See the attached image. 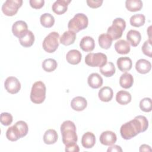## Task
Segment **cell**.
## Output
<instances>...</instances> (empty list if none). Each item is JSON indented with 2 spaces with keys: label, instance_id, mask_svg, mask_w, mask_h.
Wrapping results in <instances>:
<instances>
[{
  "label": "cell",
  "instance_id": "obj_1",
  "mask_svg": "<svg viewBox=\"0 0 152 152\" xmlns=\"http://www.w3.org/2000/svg\"><path fill=\"white\" fill-rule=\"evenodd\" d=\"M148 126L146 117L142 115L137 116L130 121L124 124L120 129L122 137L125 140H130L140 132L145 131Z\"/></svg>",
  "mask_w": 152,
  "mask_h": 152
},
{
  "label": "cell",
  "instance_id": "obj_2",
  "mask_svg": "<svg viewBox=\"0 0 152 152\" xmlns=\"http://www.w3.org/2000/svg\"><path fill=\"white\" fill-rule=\"evenodd\" d=\"M61 132L62 142L65 145L77 143L78 137L76 133V126L71 121H65L61 125Z\"/></svg>",
  "mask_w": 152,
  "mask_h": 152
},
{
  "label": "cell",
  "instance_id": "obj_3",
  "mask_svg": "<svg viewBox=\"0 0 152 152\" xmlns=\"http://www.w3.org/2000/svg\"><path fill=\"white\" fill-rule=\"evenodd\" d=\"M46 86L42 81H38L35 82L33 84L31 90V101L36 104L43 103L46 98Z\"/></svg>",
  "mask_w": 152,
  "mask_h": 152
},
{
  "label": "cell",
  "instance_id": "obj_4",
  "mask_svg": "<svg viewBox=\"0 0 152 152\" xmlns=\"http://www.w3.org/2000/svg\"><path fill=\"white\" fill-rule=\"evenodd\" d=\"M88 24V20L87 17L83 13H78L69 21L68 28L69 30L77 33L87 28Z\"/></svg>",
  "mask_w": 152,
  "mask_h": 152
},
{
  "label": "cell",
  "instance_id": "obj_5",
  "mask_svg": "<svg viewBox=\"0 0 152 152\" xmlns=\"http://www.w3.org/2000/svg\"><path fill=\"white\" fill-rule=\"evenodd\" d=\"M126 27V22L122 18H116L112 22V25L108 27L107 34L112 40H117L122 36L123 31Z\"/></svg>",
  "mask_w": 152,
  "mask_h": 152
},
{
  "label": "cell",
  "instance_id": "obj_6",
  "mask_svg": "<svg viewBox=\"0 0 152 152\" xmlns=\"http://www.w3.org/2000/svg\"><path fill=\"white\" fill-rule=\"evenodd\" d=\"M59 34L56 31L50 33L43 40L42 46L43 49L48 53L54 52L59 46Z\"/></svg>",
  "mask_w": 152,
  "mask_h": 152
},
{
  "label": "cell",
  "instance_id": "obj_7",
  "mask_svg": "<svg viewBox=\"0 0 152 152\" xmlns=\"http://www.w3.org/2000/svg\"><path fill=\"white\" fill-rule=\"evenodd\" d=\"M86 64L91 67H102L107 62V56L103 53H90L85 57Z\"/></svg>",
  "mask_w": 152,
  "mask_h": 152
},
{
  "label": "cell",
  "instance_id": "obj_8",
  "mask_svg": "<svg viewBox=\"0 0 152 152\" xmlns=\"http://www.w3.org/2000/svg\"><path fill=\"white\" fill-rule=\"evenodd\" d=\"M22 0H7L2 5V11L7 16H13L21 7Z\"/></svg>",
  "mask_w": 152,
  "mask_h": 152
},
{
  "label": "cell",
  "instance_id": "obj_9",
  "mask_svg": "<svg viewBox=\"0 0 152 152\" xmlns=\"http://www.w3.org/2000/svg\"><path fill=\"white\" fill-rule=\"evenodd\" d=\"M5 90L10 94L17 93L21 88V84L19 80L15 77H8L4 83Z\"/></svg>",
  "mask_w": 152,
  "mask_h": 152
},
{
  "label": "cell",
  "instance_id": "obj_10",
  "mask_svg": "<svg viewBox=\"0 0 152 152\" xmlns=\"http://www.w3.org/2000/svg\"><path fill=\"white\" fill-rule=\"evenodd\" d=\"M12 31L15 37L18 39L21 37L28 31L27 23L22 20L15 21L12 26Z\"/></svg>",
  "mask_w": 152,
  "mask_h": 152
},
{
  "label": "cell",
  "instance_id": "obj_11",
  "mask_svg": "<svg viewBox=\"0 0 152 152\" xmlns=\"http://www.w3.org/2000/svg\"><path fill=\"white\" fill-rule=\"evenodd\" d=\"M100 142L104 145H111L114 144L117 140L116 135L110 131L103 132L100 136Z\"/></svg>",
  "mask_w": 152,
  "mask_h": 152
},
{
  "label": "cell",
  "instance_id": "obj_12",
  "mask_svg": "<svg viewBox=\"0 0 152 152\" xmlns=\"http://www.w3.org/2000/svg\"><path fill=\"white\" fill-rule=\"evenodd\" d=\"M70 2V0H57L52 6V10L57 15H62L67 11L68 5Z\"/></svg>",
  "mask_w": 152,
  "mask_h": 152
},
{
  "label": "cell",
  "instance_id": "obj_13",
  "mask_svg": "<svg viewBox=\"0 0 152 152\" xmlns=\"http://www.w3.org/2000/svg\"><path fill=\"white\" fill-rule=\"evenodd\" d=\"M12 127L15 133L19 138L26 136L28 133V125L26 122L23 121H19L17 122Z\"/></svg>",
  "mask_w": 152,
  "mask_h": 152
},
{
  "label": "cell",
  "instance_id": "obj_14",
  "mask_svg": "<svg viewBox=\"0 0 152 152\" xmlns=\"http://www.w3.org/2000/svg\"><path fill=\"white\" fill-rule=\"evenodd\" d=\"M87 106L86 99L81 96H77L72 99L71 102L72 109L76 111H82L84 110Z\"/></svg>",
  "mask_w": 152,
  "mask_h": 152
},
{
  "label": "cell",
  "instance_id": "obj_15",
  "mask_svg": "<svg viewBox=\"0 0 152 152\" xmlns=\"http://www.w3.org/2000/svg\"><path fill=\"white\" fill-rule=\"evenodd\" d=\"M126 39L132 46L136 47L139 45L141 40V36L138 31L130 30L126 34Z\"/></svg>",
  "mask_w": 152,
  "mask_h": 152
},
{
  "label": "cell",
  "instance_id": "obj_16",
  "mask_svg": "<svg viewBox=\"0 0 152 152\" xmlns=\"http://www.w3.org/2000/svg\"><path fill=\"white\" fill-rule=\"evenodd\" d=\"M80 48L84 52H89L93 50L95 47L94 39L90 36H85L82 38L80 43Z\"/></svg>",
  "mask_w": 152,
  "mask_h": 152
},
{
  "label": "cell",
  "instance_id": "obj_17",
  "mask_svg": "<svg viewBox=\"0 0 152 152\" xmlns=\"http://www.w3.org/2000/svg\"><path fill=\"white\" fill-rule=\"evenodd\" d=\"M151 68V64L150 62L145 59H140L136 62L135 69L140 74H147L150 71Z\"/></svg>",
  "mask_w": 152,
  "mask_h": 152
},
{
  "label": "cell",
  "instance_id": "obj_18",
  "mask_svg": "<svg viewBox=\"0 0 152 152\" xmlns=\"http://www.w3.org/2000/svg\"><path fill=\"white\" fill-rule=\"evenodd\" d=\"M81 57L82 55L79 50L72 49L66 53V59L68 63L72 65H77L81 62Z\"/></svg>",
  "mask_w": 152,
  "mask_h": 152
},
{
  "label": "cell",
  "instance_id": "obj_19",
  "mask_svg": "<svg viewBox=\"0 0 152 152\" xmlns=\"http://www.w3.org/2000/svg\"><path fill=\"white\" fill-rule=\"evenodd\" d=\"M117 66L119 69L122 72L129 71L132 66V62L129 57H120L117 59Z\"/></svg>",
  "mask_w": 152,
  "mask_h": 152
},
{
  "label": "cell",
  "instance_id": "obj_20",
  "mask_svg": "<svg viewBox=\"0 0 152 152\" xmlns=\"http://www.w3.org/2000/svg\"><path fill=\"white\" fill-rule=\"evenodd\" d=\"M96 142V137L93 133L87 132L83 134L81 138V144L86 148H92Z\"/></svg>",
  "mask_w": 152,
  "mask_h": 152
},
{
  "label": "cell",
  "instance_id": "obj_21",
  "mask_svg": "<svg viewBox=\"0 0 152 152\" xmlns=\"http://www.w3.org/2000/svg\"><path fill=\"white\" fill-rule=\"evenodd\" d=\"M76 39V33L68 30L65 31L59 38L60 43L65 46H68L74 43Z\"/></svg>",
  "mask_w": 152,
  "mask_h": 152
},
{
  "label": "cell",
  "instance_id": "obj_22",
  "mask_svg": "<svg viewBox=\"0 0 152 152\" xmlns=\"http://www.w3.org/2000/svg\"><path fill=\"white\" fill-rule=\"evenodd\" d=\"M87 83L91 88H99L103 84V78L99 74L92 73L88 76Z\"/></svg>",
  "mask_w": 152,
  "mask_h": 152
},
{
  "label": "cell",
  "instance_id": "obj_23",
  "mask_svg": "<svg viewBox=\"0 0 152 152\" xmlns=\"http://www.w3.org/2000/svg\"><path fill=\"white\" fill-rule=\"evenodd\" d=\"M113 90L108 86L102 87L99 91L98 96L100 100L102 102H108L110 101L113 97Z\"/></svg>",
  "mask_w": 152,
  "mask_h": 152
},
{
  "label": "cell",
  "instance_id": "obj_24",
  "mask_svg": "<svg viewBox=\"0 0 152 152\" xmlns=\"http://www.w3.org/2000/svg\"><path fill=\"white\" fill-rule=\"evenodd\" d=\"M115 49L117 53L125 55L130 52V45L125 40H119L115 44Z\"/></svg>",
  "mask_w": 152,
  "mask_h": 152
},
{
  "label": "cell",
  "instance_id": "obj_25",
  "mask_svg": "<svg viewBox=\"0 0 152 152\" xmlns=\"http://www.w3.org/2000/svg\"><path fill=\"white\" fill-rule=\"evenodd\" d=\"M18 39L21 46L25 48H28L31 46L34 43V35L31 31L28 30V31L24 36Z\"/></svg>",
  "mask_w": 152,
  "mask_h": 152
},
{
  "label": "cell",
  "instance_id": "obj_26",
  "mask_svg": "<svg viewBox=\"0 0 152 152\" xmlns=\"http://www.w3.org/2000/svg\"><path fill=\"white\" fill-rule=\"evenodd\" d=\"M116 100L120 104H127L131 101V95L128 91L125 90L119 91L116 94Z\"/></svg>",
  "mask_w": 152,
  "mask_h": 152
},
{
  "label": "cell",
  "instance_id": "obj_27",
  "mask_svg": "<svg viewBox=\"0 0 152 152\" xmlns=\"http://www.w3.org/2000/svg\"><path fill=\"white\" fill-rule=\"evenodd\" d=\"M134 83L133 76L128 72L121 75L119 78V84L124 88H129L132 87Z\"/></svg>",
  "mask_w": 152,
  "mask_h": 152
},
{
  "label": "cell",
  "instance_id": "obj_28",
  "mask_svg": "<svg viewBox=\"0 0 152 152\" xmlns=\"http://www.w3.org/2000/svg\"><path fill=\"white\" fill-rule=\"evenodd\" d=\"M58 140L56 131L53 129H48L44 134L43 141L46 144H52L55 143Z\"/></svg>",
  "mask_w": 152,
  "mask_h": 152
},
{
  "label": "cell",
  "instance_id": "obj_29",
  "mask_svg": "<svg viewBox=\"0 0 152 152\" xmlns=\"http://www.w3.org/2000/svg\"><path fill=\"white\" fill-rule=\"evenodd\" d=\"M99 70L104 77H110L115 73V66L112 62H107L105 65L100 67Z\"/></svg>",
  "mask_w": 152,
  "mask_h": 152
},
{
  "label": "cell",
  "instance_id": "obj_30",
  "mask_svg": "<svg viewBox=\"0 0 152 152\" xmlns=\"http://www.w3.org/2000/svg\"><path fill=\"white\" fill-rule=\"evenodd\" d=\"M125 7L128 11L131 12L140 11L142 7V2L141 0H126Z\"/></svg>",
  "mask_w": 152,
  "mask_h": 152
},
{
  "label": "cell",
  "instance_id": "obj_31",
  "mask_svg": "<svg viewBox=\"0 0 152 152\" xmlns=\"http://www.w3.org/2000/svg\"><path fill=\"white\" fill-rule=\"evenodd\" d=\"M112 41V37L107 34H101L98 38L99 46L104 49H107L111 46Z\"/></svg>",
  "mask_w": 152,
  "mask_h": 152
},
{
  "label": "cell",
  "instance_id": "obj_32",
  "mask_svg": "<svg viewBox=\"0 0 152 152\" xmlns=\"http://www.w3.org/2000/svg\"><path fill=\"white\" fill-rule=\"evenodd\" d=\"M40 21L44 27L50 28L55 23V18L49 13H45L40 16Z\"/></svg>",
  "mask_w": 152,
  "mask_h": 152
},
{
  "label": "cell",
  "instance_id": "obj_33",
  "mask_svg": "<svg viewBox=\"0 0 152 152\" xmlns=\"http://www.w3.org/2000/svg\"><path fill=\"white\" fill-rule=\"evenodd\" d=\"M145 20V17L143 14H137L131 17L129 22L131 26L135 27H139L144 24Z\"/></svg>",
  "mask_w": 152,
  "mask_h": 152
},
{
  "label": "cell",
  "instance_id": "obj_34",
  "mask_svg": "<svg viewBox=\"0 0 152 152\" xmlns=\"http://www.w3.org/2000/svg\"><path fill=\"white\" fill-rule=\"evenodd\" d=\"M43 69L48 72H50L56 69L58 66L57 62L56 60L52 58H48L45 59L42 62Z\"/></svg>",
  "mask_w": 152,
  "mask_h": 152
},
{
  "label": "cell",
  "instance_id": "obj_35",
  "mask_svg": "<svg viewBox=\"0 0 152 152\" xmlns=\"http://www.w3.org/2000/svg\"><path fill=\"white\" fill-rule=\"evenodd\" d=\"M140 107L141 110L145 112H150L152 110V102L149 97L142 99L140 102Z\"/></svg>",
  "mask_w": 152,
  "mask_h": 152
},
{
  "label": "cell",
  "instance_id": "obj_36",
  "mask_svg": "<svg viewBox=\"0 0 152 152\" xmlns=\"http://www.w3.org/2000/svg\"><path fill=\"white\" fill-rule=\"evenodd\" d=\"M13 120L12 116L7 112H3L0 116L1 123L5 126H8L11 124Z\"/></svg>",
  "mask_w": 152,
  "mask_h": 152
},
{
  "label": "cell",
  "instance_id": "obj_37",
  "mask_svg": "<svg viewBox=\"0 0 152 152\" xmlns=\"http://www.w3.org/2000/svg\"><path fill=\"white\" fill-rule=\"evenodd\" d=\"M141 50L144 55L150 58L152 57V48L151 39L146 40L142 46Z\"/></svg>",
  "mask_w": 152,
  "mask_h": 152
},
{
  "label": "cell",
  "instance_id": "obj_38",
  "mask_svg": "<svg viewBox=\"0 0 152 152\" xmlns=\"http://www.w3.org/2000/svg\"><path fill=\"white\" fill-rule=\"evenodd\" d=\"M6 137H7V139L11 141H15L19 139L18 137H17V135H16V134L15 133V132L13 129L12 126L8 128V129L7 130Z\"/></svg>",
  "mask_w": 152,
  "mask_h": 152
},
{
  "label": "cell",
  "instance_id": "obj_39",
  "mask_svg": "<svg viewBox=\"0 0 152 152\" xmlns=\"http://www.w3.org/2000/svg\"><path fill=\"white\" fill-rule=\"evenodd\" d=\"M30 6L34 9H40L43 7L45 4L44 0H30L29 1Z\"/></svg>",
  "mask_w": 152,
  "mask_h": 152
},
{
  "label": "cell",
  "instance_id": "obj_40",
  "mask_svg": "<svg viewBox=\"0 0 152 152\" xmlns=\"http://www.w3.org/2000/svg\"><path fill=\"white\" fill-rule=\"evenodd\" d=\"M103 2L102 0H87V4L90 8H97L102 5Z\"/></svg>",
  "mask_w": 152,
  "mask_h": 152
},
{
  "label": "cell",
  "instance_id": "obj_41",
  "mask_svg": "<svg viewBox=\"0 0 152 152\" xmlns=\"http://www.w3.org/2000/svg\"><path fill=\"white\" fill-rule=\"evenodd\" d=\"M65 151L69 152H78L80 151V148L77 143L71 144L67 145H65Z\"/></svg>",
  "mask_w": 152,
  "mask_h": 152
},
{
  "label": "cell",
  "instance_id": "obj_42",
  "mask_svg": "<svg viewBox=\"0 0 152 152\" xmlns=\"http://www.w3.org/2000/svg\"><path fill=\"white\" fill-rule=\"evenodd\" d=\"M107 151V152H109V151H111V152L121 151V152H122V149L119 145H111V146L108 148Z\"/></svg>",
  "mask_w": 152,
  "mask_h": 152
},
{
  "label": "cell",
  "instance_id": "obj_43",
  "mask_svg": "<svg viewBox=\"0 0 152 152\" xmlns=\"http://www.w3.org/2000/svg\"><path fill=\"white\" fill-rule=\"evenodd\" d=\"M140 151H151V148L148 145L142 144L140 147Z\"/></svg>",
  "mask_w": 152,
  "mask_h": 152
}]
</instances>
